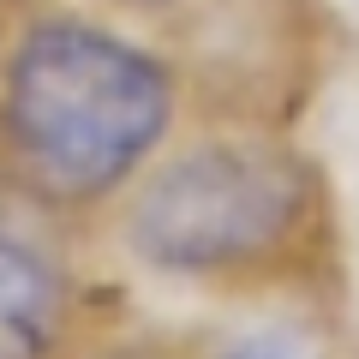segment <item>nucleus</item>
Instances as JSON below:
<instances>
[{
    "label": "nucleus",
    "mask_w": 359,
    "mask_h": 359,
    "mask_svg": "<svg viewBox=\"0 0 359 359\" xmlns=\"http://www.w3.org/2000/svg\"><path fill=\"white\" fill-rule=\"evenodd\" d=\"M108 216L120 257L186 294H287L311 287L335 257V192L323 162L264 126L174 132Z\"/></svg>",
    "instance_id": "obj_2"
},
{
    "label": "nucleus",
    "mask_w": 359,
    "mask_h": 359,
    "mask_svg": "<svg viewBox=\"0 0 359 359\" xmlns=\"http://www.w3.org/2000/svg\"><path fill=\"white\" fill-rule=\"evenodd\" d=\"M60 228L0 186V359L84 353V282Z\"/></svg>",
    "instance_id": "obj_3"
},
{
    "label": "nucleus",
    "mask_w": 359,
    "mask_h": 359,
    "mask_svg": "<svg viewBox=\"0 0 359 359\" xmlns=\"http://www.w3.org/2000/svg\"><path fill=\"white\" fill-rule=\"evenodd\" d=\"M78 359H330V341L311 318L252 311L240 323H210L186 335H120V341L84 347Z\"/></svg>",
    "instance_id": "obj_4"
},
{
    "label": "nucleus",
    "mask_w": 359,
    "mask_h": 359,
    "mask_svg": "<svg viewBox=\"0 0 359 359\" xmlns=\"http://www.w3.org/2000/svg\"><path fill=\"white\" fill-rule=\"evenodd\" d=\"M72 6L120 18V25H168V18H186L198 0H72Z\"/></svg>",
    "instance_id": "obj_5"
},
{
    "label": "nucleus",
    "mask_w": 359,
    "mask_h": 359,
    "mask_svg": "<svg viewBox=\"0 0 359 359\" xmlns=\"http://www.w3.org/2000/svg\"><path fill=\"white\" fill-rule=\"evenodd\" d=\"M180 114L186 72L138 25L60 0L0 36V186L54 222L108 216Z\"/></svg>",
    "instance_id": "obj_1"
}]
</instances>
